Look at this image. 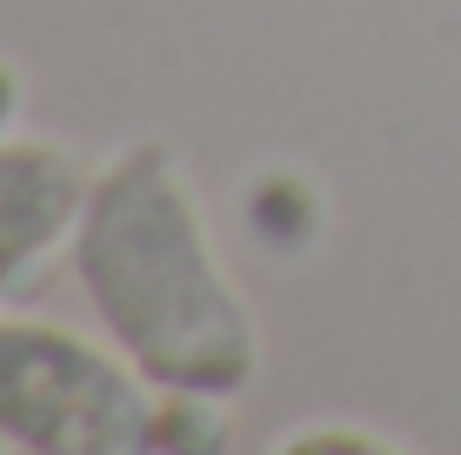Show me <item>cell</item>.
I'll return each instance as SVG.
<instances>
[{"mask_svg": "<svg viewBox=\"0 0 461 455\" xmlns=\"http://www.w3.org/2000/svg\"><path fill=\"white\" fill-rule=\"evenodd\" d=\"M0 442L27 455H127L161 442V388L114 341L60 322H0Z\"/></svg>", "mask_w": 461, "mask_h": 455, "instance_id": "obj_2", "label": "cell"}, {"mask_svg": "<svg viewBox=\"0 0 461 455\" xmlns=\"http://www.w3.org/2000/svg\"><path fill=\"white\" fill-rule=\"evenodd\" d=\"M81 161L60 141L41 134H7L0 141V295L14 288V275L34 268L54 241H68L87 201Z\"/></svg>", "mask_w": 461, "mask_h": 455, "instance_id": "obj_3", "label": "cell"}, {"mask_svg": "<svg viewBox=\"0 0 461 455\" xmlns=\"http://www.w3.org/2000/svg\"><path fill=\"white\" fill-rule=\"evenodd\" d=\"M0 449H7V442H0Z\"/></svg>", "mask_w": 461, "mask_h": 455, "instance_id": "obj_5", "label": "cell"}, {"mask_svg": "<svg viewBox=\"0 0 461 455\" xmlns=\"http://www.w3.org/2000/svg\"><path fill=\"white\" fill-rule=\"evenodd\" d=\"M281 455H294V449H402V442H394V435H361V429H328V435H281V442H275Z\"/></svg>", "mask_w": 461, "mask_h": 455, "instance_id": "obj_4", "label": "cell"}, {"mask_svg": "<svg viewBox=\"0 0 461 455\" xmlns=\"http://www.w3.org/2000/svg\"><path fill=\"white\" fill-rule=\"evenodd\" d=\"M68 261L101 335L154 388L228 402L254 382L261 322L167 141H134L87 181Z\"/></svg>", "mask_w": 461, "mask_h": 455, "instance_id": "obj_1", "label": "cell"}]
</instances>
